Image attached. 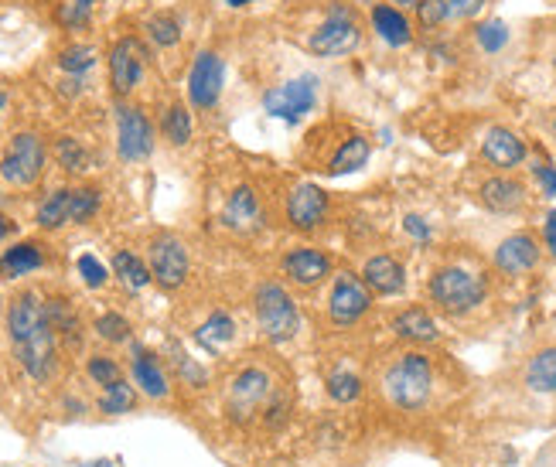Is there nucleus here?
<instances>
[{
	"label": "nucleus",
	"instance_id": "nucleus-3",
	"mask_svg": "<svg viewBox=\"0 0 556 467\" xmlns=\"http://www.w3.org/2000/svg\"><path fill=\"white\" fill-rule=\"evenodd\" d=\"M427 297L447 318H464V314L478 311L488 297L485 273L471 270V266H441L427 283Z\"/></svg>",
	"mask_w": 556,
	"mask_h": 467
},
{
	"label": "nucleus",
	"instance_id": "nucleus-42",
	"mask_svg": "<svg viewBox=\"0 0 556 467\" xmlns=\"http://www.w3.org/2000/svg\"><path fill=\"white\" fill-rule=\"evenodd\" d=\"M79 273H82V280L89 283V287H103L106 283V266L96 260V256H79Z\"/></svg>",
	"mask_w": 556,
	"mask_h": 467
},
{
	"label": "nucleus",
	"instance_id": "nucleus-13",
	"mask_svg": "<svg viewBox=\"0 0 556 467\" xmlns=\"http://www.w3.org/2000/svg\"><path fill=\"white\" fill-rule=\"evenodd\" d=\"M147 62V48L137 38H120L110 52V82L116 96H127L140 82Z\"/></svg>",
	"mask_w": 556,
	"mask_h": 467
},
{
	"label": "nucleus",
	"instance_id": "nucleus-12",
	"mask_svg": "<svg viewBox=\"0 0 556 467\" xmlns=\"http://www.w3.org/2000/svg\"><path fill=\"white\" fill-rule=\"evenodd\" d=\"M222 82H226V65L215 52H202L195 58L192 75H188V96L198 110H212L222 96Z\"/></svg>",
	"mask_w": 556,
	"mask_h": 467
},
{
	"label": "nucleus",
	"instance_id": "nucleus-46",
	"mask_svg": "<svg viewBox=\"0 0 556 467\" xmlns=\"http://www.w3.org/2000/svg\"><path fill=\"white\" fill-rule=\"evenodd\" d=\"M543 239H546V249L556 256V208L546 215V222H543Z\"/></svg>",
	"mask_w": 556,
	"mask_h": 467
},
{
	"label": "nucleus",
	"instance_id": "nucleus-51",
	"mask_svg": "<svg viewBox=\"0 0 556 467\" xmlns=\"http://www.w3.org/2000/svg\"><path fill=\"white\" fill-rule=\"evenodd\" d=\"M229 4H232V7H243V4H246V0H229Z\"/></svg>",
	"mask_w": 556,
	"mask_h": 467
},
{
	"label": "nucleus",
	"instance_id": "nucleus-41",
	"mask_svg": "<svg viewBox=\"0 0 556 467\" xmlns=\"http://www.w3.org/2000/svg\"><path fill=\"white\" fill-rule=\"evenodd\" d=\"M447 14H451L447 0H420L417 4V18H420L423 28H437V24H444Z\"/></svg>",
	"mask_w": 556,
	"mask_h": 467
},
{
	"label": "nucleus",
	"instance_id": "nucleus-17",
	"mask_svg": "<svg viewBox=\"0 0 556 467\" xmlns=\"http://www.w3.org/2000/svg\"><path fill=\"white\" fill-rule=\"evenodd\" d=\"M362 280H365V287L372 290V294H379V297H396V294H403V287H406V270H403V263H396L393 256H369L362 266Z\"/></svg>",
	"mask_w": 556,
	"mask_h": 467
},
{
	"label": "nucleus",
	"instance_id": "nucleus-47",
	"mask_svg": "<svg viewBox=\"0 0 556 467\" xmlns=\"http://www.w3.org/2000/svg\"><path fill=\"white\" fill-rule=\"evenodd\" d=\"M11 232H14V222L0 215V239H7V236H11Z\"/></svg>",
	"mask_w": 556,
	"mask_h": 467
},
{
	"label": "nucleus",
	"instance_id": "nucleus-40",
	"mask_svg": "<svg viewBox=\"0 0 556 467\" xmlns=\"http://www.w3.org/2000/svg\"><path fill=\"white\" fill-rule=\"evenodd\" d=\"M505 41H509V28H505L502 21H485L478 28V45L485 48V52H502Z\"/></svg>",
	"mask_w": 556,
	"mask_h": 467
},
{
	"label": "nucleus",
	"instance_id": "nucleus-39",
	"mask_svg": "<svg viewBox=\"0 0 556 467\" xmlns=\"http://www.w3.org/2000/svg\"><path fill=\"white\" fill-rule=\"evenodd\" d=\"M96 335L106 341H127L130 338V321L120 318V314H99L96 318Z\"/></svg>",
	"mask_w": 556,
	"mask_h": 467
},
{
	"label": "nucleus",
	"instance_id": "nucleus-20",
	"mask_svg": "<svg viewBox=\"0 0 556 467\" xmlns=\"http://www.w3.org/2000/svg\"><path fill=\"white\" fill-rule=\"evenodd\" d=\"M393 331L396 338L413 341V345H430V341L441 338V328H437L434 314L427 307H406V311H400L393 318Z\"/></svg>",
	"mask_w": 556,
	"mask_h": 467
},
{
	"label": "nucleus",
	"instance_id": "nucleus-11",
	"mask_svg": "<svg viewBox=\"0 0 556 467\" xmlns=\"http://www.w3.org/2000/svg\"><path fill=\"white\" fill-rule=\"evenodd\" d=\"M151 277L161 283L164 290L181 287L188 277V249L178 236H157L151 243Z\"/></svg>",
	"mask_w": 556,
	"mask_h": 467
},
{
	"label": "nucleus",
	"instance_id": "nucleus-1",
	"mask_svg": "<svg viewBox=\"0 0 556 467\" xmlns=\"http://www.w3.org/2000/svg\"><path fill=\"white\" fill-rule=\"evenodd\" d=\"M7 331H11V345L18 355L21 369L31 379L45 382L52 379L58 358H55V331L48 324L45 300L35 290H24L11 300V311H7Z\"/></svg>",
	"mask_w": 556,
	"mask_h": 467
},
{
	"label": "nucleus",
	"instance_id": "nucleus-33",
	"mask_svg": "<svg viewBox=\"0 0 556 467\" xmlns=\"http://www.w3.org/2000/svg\"><path fill=\"white\" fill-rule=\"evenodd\" d=\"M328 396L335 399V403H355V399L362 396V379L355 375L352 369H338L328 375Z\"/></svg>",
	"mask_w": 556,
	"mask_h": 467
},
{
	"label": "nucleus",
	"instance_id": "nucleus-36",
	"mask_svg": "<svg viewBox=\"0 0 556 467\" xmlns=\"http://www.w3.org/2000/svg\"><path fill=\"white\" fill-rule=\"evenodd\" d=\"M93 62H96V48L93 45H72V48H65V52L58 55L62 72H72V75H82L86 69H93Z\"/></svg>",
	"mask_w": 556,
	"mask_h": 467
},
{
	"label": "nucleus",
	"instance_id": "nucleus-10",
	"mask_svg": "<svg viewBox=\"0 0 556 467\" xmlns=\"http://www.w3.org/2000/svg\"><path fill=\"white\" fill-rule=\"evenodd\" d=\"M116 150L123 161H144L154 150V127L137 106L116 110Z\"/></svg>",
	"mask_w": 556,
	"mask_h": 467
},
{
	"label": "nucleus",
	"instance_id": "nucleus-26",
	"mask_svg": "<svg viewBox=\"0 0 556 467\" xmlns=\"http://www.w3.org/2000/svg\"><path fill=\"white\" fill-rule=\"evenodd\" d=\"M41 263H45V256L35 243H18L0 256V277H24V273L41 270Z\"/></svg>",
	"mask_w": 556,
	"mask_h": 467
},
{
	"label": "nucleus",
	"instance_id": "nucleus-8",
	"mask_svg": "<svg viewBox=\"0 0 556 467\" xmlns=\"http://www.w3.org/2000/svg\"><path fill=\"white\" fill-rule=\"evenodd\" d=\"M369 307H372V294H369V287H365V280L355 277V273H342L328 294L331 324H335V328H348V324L362 321L365 314H369Z\"/></svg>",
	"mask_w": 556,
	"mask_h": 467
},
{
	"label": "nucleus",
	"instance_id": "nucleus-44",
	"mask_svg": "<svg viewBox=\"0 0 556 467\" xmlns=\"http://www.w3.org/2000/svg\"><path fill=\"white\" fill-rule=\"evenodd\" d=\"M447 7H451V14H458V18H475L481 7H485V0H447Z\"/></svg>",
	"mask_w": 556,
	"mask_h": 467
},
{
	"label": "nucleus",
	"instance_id": "nucleus-15",
	"mask_svg": "<svg viewBox=\"0 0 556 467\" xmlns=\"http://www.w3.org/2000/svg\"><path fill=\"white\" fill-rule=\"evenodd\" d=\"M481 157H485L492 168L512 171L526 161V140L509 127H492L481 137Z\"/></svg>",
	"mask_w": 556,
	"mask_h": 467
},
{
	"label": "nucleus",
	"instance_id": "nucleus-38",
	"mask_svg": "<svg viewBox=\"0 0 556 467\" xmlns=\"http://www.w3.org/2000/svg\"><path fill=\"white\" fill-rule=\"evenodd\" d=\"M89 379L96 382V386H113V382H120L123 375H120V365L113 362V358H106V355H96V358H89Z\"/></svg>",
	"mask_w": 556,
	"mask_h": 467
},
{
	"label": "nucleus",
	"instance_id": "nucleus-52",
	"mask_svg": "<svg viewBox=\"0 0 556 467\" xmlns=\"http://www.w3.org/2000/svg\"><path fill=\"white\" fill-rule=\"evenodd\" d=\"M4 103H7V96H4V93H0V106H4Z\"/></svg>",
	"mask_w": 556,
	"mask_h": 467
},
{
	"label": "nucleus",
	"instance_id": "nucleus-24",
	"mask_svg": "<svg viewBox=\"0 0 556 467\" xmlns=\"http://www.w3.org/2000/svg\"><path fill=\"white\" fill-rule=\"evenodd\" d=\"M134 379L137 386L144 389L151 399H164L168 396V375L161 372V365H157V358L151 352H144V348H134Z\"/></svg>",
	"mask_w": 556,
	"mask_h": 467
},
{
	"label": "nucleus",
	"instance_id": "nucleus-43",
	"mask_svg": "<svg viewBox=\"0 0 556 467\" xmlns=\"http://www.w3.org/2000/svg\"><path fill=\"white\" fill-rule=\"evenodd\" d=\"M533 174H536L539 188H543V195H550V198H556V168H553V164L539 161V164H536V168H533Z\"/></svg>",
	"mask_w": 556,
	"mask_h": 467
},
{
	"label": "nucleus",
	"instance_id": "nucleus-14",
	"mask_svg": "<svg viewBox=\"0 0 556 467\" xmlns=\"http://www.w3.org/2000/svg\"><path fill=\"white\" fill-rule=\"evenodd\" d=\"M539 253H543V249H539L536 236H529V232H512V236L502 239L499 249H495L492 263H495V270L505 273V277H522V273L536 270Z\"/></svg>",
	"mask_w": 556,
	"mask_h": 467
},
{
	"label": "nucleus",
	"instance_id": "nucleus-53",
	"mask_svg": "<svg viewBox=\"0 0 556 467\" xmlns=\"http://www.w3.org/2000/svg\"><path fill=\"white\" fill-rule=\"evenodd\" d=\"M359 4H372V0H359Z\"/></svg>",
	"mask_w": 556,
	"mask_h": 467
},
{
	"label": "nucleus",
	"instance_id": "nucleus-18",
	"mask_svg": "<svg viewBox=\"0 0 556 467\" xmlns=\"http://www.w3.org/2000/svg\"><path fill=\"white\" fill-rule=\"evenodd\" d=\"M284 273L297 283V287H318V283L331 273V260L321 249L301 246L284 256Z\"/></svg>",
	"mask_w": 556,
	"mask_h": 467
},
{
	"label": "nucleus",
	"instance_id": "nucleus-50",
	"mask_svg": "<svg viewBox=\"0 0 556 467\" xmlns=\"http://www.w3.org/2000/svg\"><path fill=\"white\" fill-rule=\"evenodd\" d=\"M86 467H110V461H96V464H86Z\"/></svg>",
	"mask_w": 556,
	"mask_h": 467
},
{
	"label": "nucleus",
	"instance_id": "nucleus-37",
	"mask_svg": "<svg viewBox=\"0 0 556 467\" xmlns=\"http://www.w3.org/2000/svg\"><path fill=\"white\" fill-rule=\"evenodd\" d=\"M55 154H58V164H62L65 171H86V150H82L79 140L62 137L55 147Z\"/></svg>",
	"mask_w": 556,
	"mask_h": 467
},
{
	"label": "nucleus",
	"instance_id": "nucleus-19",
	"mask_svg": "<svg viewBox=\"0 0 556 467\" xmlns=\"http://www.w3.org/2000/svg\"><path fill=\"white\" fill-rule=\"evenodd\" d=\"M478 195H481V205L492 208V212H519L526 205V188H522V181L509 178V174L488 178Z\"/></svg>",
	"mask_w": 556,
	"mask_h": 467
},
{
	"label": "nucleus",
	"instance_id": "nucleus-45",
	"mask_svg": "<svg viewBox=\"0 0 556 467\" xmlns=\"http://www.w3.org/2000/svg\"><path fill=\"white\" fill-rule=\"evenodd\" d=\"M403 229L410 232L413 239H420V243H427V239H430V225L423 222L420 215H406V219H403Z\"/></svg>",
	"mask_w": 556,
	"mask_h": 467
},
{
	"label": "nucleus",
	"instance_id": "nucleus-35",
	"mask_svg": "<svg viewBox=\"0 0 556 467\" xmlns=\"http://www.w3.org/2000/svg\"><path fill=\"white\" fill-rule=\"evenodd\" d=\"M147 35L154 38V45H178V38H181V24L174 14H154L151 21H147Z\"/></svg>",
	"mask_w": 556,
	"mask_h": 467
},
{
	"label": "nucleus",
	"instance_id": "nucleus-22",
	"mask_svg": "<svg viewBox=\"0 0 556 467\" xmlns=\"http://www.w3.org/2000/svg\"><path fill=\"white\" fill-rule=\"evenodd\" d=\"M222 222L236 232H250V229L260 225V202H256L253 188L239 185L236 191H232L226 208H222Z\"/></svg>",
	"mask_w": 556,
	"mask_h": 467
},
{
	"label": "nucleus",
	"instance_id": "nucleus-28",
	"mask_svg": "<svg viewBox=\"0 0 556 467\" xmlns=\"http://www.w3.org/2000/svg\"><path fill=\"white\" fill-rule=\"evenodd\" d=\"M232 338H236V324H232L229 314H222V311H215L212 318L198 328V341H202L209 352H219V348L229 345Z\"/></svg>",
	"mask_w": 556,
	"mask_h": 467
},
{
	"label": "nucleus",
	"instance_id": "nucleus-16",
	"mask_svg": "<svg viewBox=\"0 0 556 467\" xmlns=\"http://www.w3.org/2000/svg\"><path fill=\"white\" fill-rule=\"evenodd\" d=\"M328 215V195L325 188L318 185H297L294 191L287 195V222L294 225V229H314V225H321Z\"/></svg>",
	"mask_w": 556,
	"mask_h": 467
},
{
	"label": "nucleus",
	"instance_id": "nucleus-34",
	"mask_svg": "<svg viewBox=\"0 0 556 467\" xmlns=\"http://www.w3.org/2000/svg\"><path fill=\"white\" fill-rule=\"evenodd\" d=\"M99 212V191L96 188H76L69 202V222H89Z\"/></svg>",
	"mask_w": 556,
	"mask_h": 467
},
{
	"label": "nucleus",
	"instance_id": "nucleus-5",
	"mask_svg": "<svg viewBox=\"0 0 556 467\" xmlns=\"http://www.w3.org/2000/svg\"><path fill=\"white\" fill-rule=\"evenodd\" d=\"M362 41V31H359V21H355V11L345 4H331L325 21L318 24V31L307 41V48H311L314 55H325V58H335V55H348L355 52Z\"/></svg>",
	"mask_w": 556,
	"mask_h": 467
},
{
	"label": "nucleus",
	"instance_id": "nucleus-6",
	"mask_svg": "<svg viewBox=\"0 0 556 467\" xmlns=\"http://www.w3.org/2000/svg\"><path fill=\"white\" fill-rule=\"evenodd\" d=\"M41 171H45V144H41L35 133H18V137L11 140V147H7L4 161H0L4 181H11V185H18V188H28L41 178Z\"/></svg>",
	"mask_w": 556,
	"mask_h": 467
},
{
	"label": "nucleus",
	"instance_id": "nucleus-9",
	"mask_svg": "<svg viewBox=\"0 0 556 467\" xmlns=\"http://www.w3.org/2000/svg\"><path fill=\"white\" fill-rule=\"evenodd\" d=\"M314 99H318V79L314 75H301V79H290L284 86L270 89L263 96V106H267V113L280 116V120L297 123L304 120V113H311Z\"/></svg>",
	"mask_w": 556,
	"mask_h": 467
},
{
	"label": "nucleus",
	"instance_id": "nucleus-25",
	"mask_svg": "<svg viewBox=\"0 0 556 467\" xmlns=\"http://www.w3.org/2000/svg\"><path fill=\"white\" fill-rule=\"evenodd\" d=\"M45 311H48V324H52L55 338H62L69 348H79L82 345V324H79L69 300H45Z\"/></svg>",
	"mask_w": 556,
	"mask_h": 467
},
{
	"label": "nucleus",
	"instance_id": "nucleus-23",
	"mask_svg": "<svg viewBox=\"0 0 556 467\" xmlns=\"http://www.w3.org/2000/svg\"><path fill=\"white\" fill-rule=\"evenodd\" d=\"M372 24H376L379 38L386 41V45L400 48V45H410V21L400 14V7H389V4H379L372 7Z\"/></svg>",
	"mask_w": 556,
	"mask_h": 467
},
{
	"label": "nucleus",
	"instance_id": "nucleus-21",
	"mask_svg": "<svg viewBox=\"0 0 556 467\" xmlns=\"http://www.w3.org/2000/svg\"><path fill=\"white\" fill-rule=\"evenodd\" d=\"M522 382L536 396H556V345H546L529 358L522 369Z\"/></svg>",
	"mask_w": 556,
	"mask_h": 467
},
{
	"label": "nucleus",
	"instance_id": "nucleus-2",
	"mask_svg": "<svg viewBox=\"0 0 556 467\" xmlns=\"http://www.w3.org/2000/svg\"><path fill=\"white\" fill-rule=\"evenodd\" d=\"M434 382H437L434 358L410 348V352H400L383 369V396L393 410L420 413L434 399Z\"/></svg>",
	"mask_w": 556,
	"mask_h": 467
},
{
	"label": "nucleus",
	"instance_id": "nucleus-29",
	"mask_svg": "<svg viewBox=\"0 0 556 467\" xmlns=\"http://www.w3.org/2000/svg\"><path fill=\"white\" fill-rule=\"evenodd\" d=\"M69 202H72V191L69 188H58L45 202L38 205V225L41 229H58V225L69 222Z\"/></svg>",
	"mask_w": 556,
	"mask_h": 467
},
{
	"label": "nucleus",
	"instance_id": "nucleus-32",
	"mask_svg": "<svg viewBox=\"0 0 556 467\" xmlns=\"http://www.w3.org/2000/svg\"><path fill=\"white\" fill-rule=\"evenodd\" d=\"M113 270H116V277H120L123 283H127L130 290H140V287H147V283L154 280V277H151V270H147V266L140 263L134 253H116Z\"/></svg>",
	"mask_w": 556,
	"mask_h": 467
},
{
	"label": "nucleus",
	"instance_id": "nucleus-30",
	"mask_svg": "<svg viewBox=\"0 0 556 467\" xmlns=\"http://www.w3.org/2000/svg\"><path fill=\"white\" fill-rule=\"evenodd\" d=\"M161 130L174 147H185L188 140H192V113L181 103L168 106V113H164V120H161Z\"/></svg>",
	"mask_w": 556,
	"mask_h": 467
},
{
	"label": "nucleus",
	"instance_id": "nucleus-49",
	"mask_svg": "<svg viewBox=\"0 0 556 467\" xmlns=\"http://www.w3.org/2000/svg\"><path fill=\"white\" fill-rule=\"evenodd\" d=\"M389 4H400V7H410V4H413V7H417L420 0H389Z\"/></svg>",
	"mask_w": 556,
	"mask_h": 467
},
{
	"label": "nucleus",
	"instance_id": "nucleus-48",
	"mask_svg": "<svg viewBox=\"0 0 556 467\" xmlns=\"http://www.w3.org/2000/svg\"><path fill=\"white\" fill-rule=\"evenodd\" d=\"M72 4H79L82 11H93V4H96V0H72Z\"/></svg>",
	"mask_w": 556,
	"mask_h": 467
},
{
	"label": "nucleus",
	"instance_id": "nucleus-7",
	"mask_svg": "<svg viewBox=\"0 0 556 467\" xmlns=\"http://www.w3.org/2000/svg\"><path fill=\"white\" fill-rule=\"evenodd\" d=\"M270 396H273L270 375L263 369H256V365H246V369H239L236 375H232L226 403H229L232 416H239V420H250L253 413L267 410Z\"/></svg>",
	"mask_w": 556,
	"mask_h": 467
},
{
	"label": "nucleus",
	"instance_id": "nucleus-27",
	"mask_svg": "<svg viewBox=\"0 0 556 467\" xmlns=\"http://www.w3.org/2000/svg\"><path fill=\"white\" fill-rule=\"evenodd\" d=\"M369 140L365 137H348L342 147L335 150V157H331V164H328V174H352V171H359L365 168V161H369Z\"/></svg>",
	"mask_w": 556,
	"mask_h": 467
},
{
	"label": "nucleus",
	"instance_id": "nucleus-31",
	"mask_svg": "<svg viewBox=\"0 0 556 467\" xmlns=\"http://www.w3.org/2000/svg\"><path fill=\"white\" fill-rule=\"evenodd\" d=\"M137 406V393L134 386H127V382H113V386L103 389V396H99V410L110 413V416H120V413H130Z\"/></svg>",
	"mask_w": 556,
	"mask_h": 467
},
{
	"label": "nucleus",
	"instance_id": "nucleus-4",
	"mask_svg": "<svg viewBox=\"0 0 556 467\" xmlns=\"http://www.w3.org/2000/svg\"><path fill=\"white\" fill-rule=\"evenodd\" d=\"M256 321H260V331L270 341L284 345L301 331V311H297V300L287 294L280 283H263L256 290Z\"/></svg>",
	"mask_w": 556,
	"mask_h": 467
}]
</instances>
